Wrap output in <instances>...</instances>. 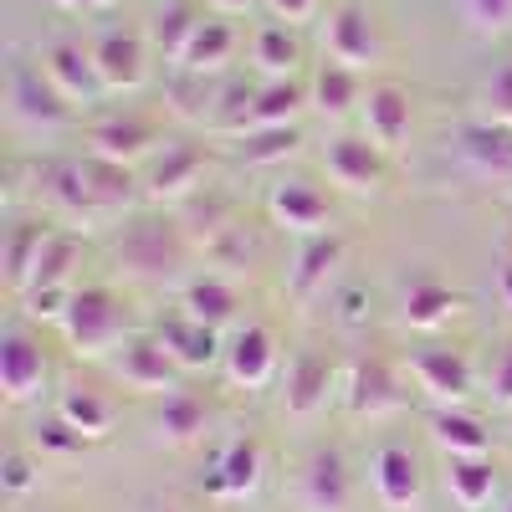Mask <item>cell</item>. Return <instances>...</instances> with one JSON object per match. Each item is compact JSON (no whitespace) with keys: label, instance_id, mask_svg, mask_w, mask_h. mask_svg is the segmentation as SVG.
I'll list each match as a JSON object with an SVG mask.
<instances>
[{"label":"cell","instance_id":"obj_37","mask_svg":"<svg viewBox=\"0 0 512 512\" xmlns=\"http://www.w3.org/2000/svg\"><path fill=\"white\" fill-rule=\"evenodd\" d=\"M41 190H47L67 216H82V210H98L88 195V180H82V164H47L41 169Z\"/></svg>","mask_w":512,"mask_h":512},{"label":"cell","instance_id":"obj_38","mask_svg":"<svg viewBox=\"0 0 512 512\" xmlns=\"http://www.w3.org/2000/svg\"><path fill=\"white\" fill-rule=\"evenodd\" d=\"M297 144H303V128H251V134H241V159L246 164H282L297 154Z\"/></svg>","mask_w":512,"mask_h":512},{"label":"cell","instance_id":"obj_21","mask_svg":"<svg viewBox=\"0 0 512 512\" xmlns=\"http://www.w3.org/2000/svg\"><path fill=\"white\" fill-rule=\"evenodd\" d=\"M205 175V154L195 144H175L154 159V175H149V195L154 200H185Z\"/></svg>","mask_w":512,"mask_h":512},{"label":"cell","instance_id":"obj_17","mask_svg":"<svg viewBox=\"0 0 512 512\" xmlns=\"http://www.w3.org/2000/svg\"><path fill=\"white\" fill-rule=\"evenodd\" d=\"M149 149H154V128L144 118H103L93 134H88V154L113 159V164H128V169H134Z\"/></svg>","mask_w":512,"mask_h":512},{"label":"cell","instance_id":"obj_24","mask_svg":"<svg viewBox=\"0 0 512 512\" xmlns=\"http://www.w3.org/2000/svg\"><path fill=\"white\" fill-rule=\"evenodd\" d=\"M231 52H236V31H231L221 16H205V21L195 26V36H190V47H185V57H180L175 72L210 77V72H221V67L231 62Z\"/></svg>","mask_w":512,"mask_h":512},{"label":"cell","instance_id":"obj_50","mask_svg":"<svg viewBox=\"0 0 512 512\" xmlns=\"http://www.w3.org/2000/svg\"><path fill=\"white\" fill-rule=\"evenodd\" d=\"M497 292H502V303L512 308V262L502 267V277H497Z\"/></svg>","mask_w":512,"mask_h":512},{"label":"cell","instance_id":"obj_46","mask_svg":"<svg viewBox=\"0 0 512 512\" xmlns=\"http://www.w3.org/2000/svg\"><path fill=\"white\" fill-rule=\"evenodd\" d=\"M492 400L512 410V349H502L497 364H492Z\"/></svg>","mask_w":512,"mask_h":512},{"label":"cell","instance_id":"obj_14","mask_svg":"<svg viewBox=\"0 0 512 512\" xmlns=\"http://www.w3.org/2000/svg\"><path fill=\"white\" fill-rule=\"evenodd\" d=\"M364 128H369V139L390 154L410 139V98L395 88V82H379V88H369L364 98Z\"/></svg>","mask_w":512,"mask_h":512},{"label":"cell","instance_id":"obj_41","mask_svg":"<svg viewBox=\"0 0 512 512\" xmlns=\"http://www.w3.org/2000/svg\"><path fill=\"white\" fill-rule=\"evenodd\" d=\"M482 113H487V123L512 128V62L497 67V72L482 82Z\"/></svg>","mask_w":512,"mask_h":512},{"label":"cell","instance_id":"obj_12","mask_svg":"<svg viewBox=\"0 0 512 512\" xmlns=\"http://www.w3.org/2000/svg\"><path fill=\"white\" fill-rule=\"evenodd\" d=\"M256 482H262V446H256V441H231L216 456V466L200 477V487L210 497H231V502L236 497H251Z\"/></svg>","mask_w":512,"mask_h":512},{"label":"cell","instance_id":"obj_15","mask_svg":"<svg viewBox=\"0 0 512 512\" xmlns=\"http://www.w3.org/2000/svg\"><path fill=\"white\" fill-rule=\"evenodd\" d=\"M328 390H333V369H328V359H323V354H297L292 369H287V390H282L287 415L313 420V415L328 405Z\"/></svg>","mask_w":512,"mask_h":512},{"label":"cell","instance_id":"obj_22","mask_svg":"<svg viewBox=\"0 0 512 512\" xmlns=\"http://www.w3.org/2000/svg\"><path fill=\"white\" fill-rule=\"evenodd\" d=\"M344 400H349L354 415H384V410H395V405H400V384H395V374L384 369L379 359H359V364L349 369V390H344Z\"/></svg>","mask_w":512,"mask_h":512},{"label":"cell","instance_id":"obj_51","mask_svg":"<svg viewBox=\"0 0 512 512\" xmlns=\"http://www.w3.org/2000/svg\"><path fill=\"white\" fill-rule=\"evenodd\" d=\"M210 6H216V11H246L251 0H210Z\"/></svg>","mask_w":512,"mask_h":512},{"label":"cell","instance_id":"obj_11","mask_svg":"<svg viewBox=\"0 0 512 512\" xmlns=\"http://www.w3.org/2000/svg\"><path fill=\"white\" fill-rule=\"evenodd\" d=\"M369 482H374L379 502L395 507V512H410L420 502V466L405 446H379L374 461H369Z\"/></svg>","mask_w":512,"mask_h":512},{"label":"cell","instance_id":"obj_16","mask_svg":"<svg viewBox=\"0 0 512 512\" xmlns=\"http://www.w3.org/2000/svg\"><path fill=\"white\" fill-rule=\"evenodd\" d=\"M159 344L169 349V359H175L180 369H205V364H216V359L226 354L221 338H216V328H205V323H195V318H185V313L164 318Z\"/></svg>","mask_w":512,"mask_h":512},{"label":"cell","instance_id":"obj_33","mask_svg":"<svg viewBox=\"0 0 512 512\" xmlns=\"http://www.w3.org/2000/svg\"><path fill=\"white\" fill-rule=\"evenodd\" d=\"M354 103H359V72L338 67V62H323L318 77H313V108H323L328 118H344Z\"/></svg>","mask_w":512,"mask_h":512},{"label":"cell","instance_id":"obj_5","mask_svg":"<svg viewBox=\"0 0 512 512\" xmlns=\"http://www.w3.org/2000/svg\"><path fill=\"white\" fill-rule=\"evenodd\" d=\"M88 52H93L103 93H134L144 82V41L134 31H103Z\"/></svg>","mask_w":512,"mask_h":512},{"label":"cell","instance_id":"obj_36","mask_svg":"<svg viewBox=\"0 0 512 512\" xmlns=\"http://www.w3.org/2000/svg\"><path fill=\"white\" fill-rule=\"evenodd\" d=\"M297 62H303V47H297V36L287 26H262V31H256V67H262L272 82L292 77Z\"/></svg>","mask_w":512,"mask_h":512},{"label":"cell","instance_id":"obj_43","mask_svg":"<svg viewBox=\"0 0 512 512\" xmlns=\"http://www.w3.org/2000/svg\"><path fill=\"white\" fill-rule=\"evenodd\" d=\"M36 446H41V451H52V456H77L82 446H88V436L72 431L62 415H52V420H41V425H36Z\"/></svg>","mask_w":512,"mask_h":512},{"label":"cell","instance_id":"obj_7","mask_svg":"<svg viewBox=\"0 0 512 512\" xmlns=\"http://www.w3.org/2000/svg\"><path fill=\"white\" fill-rule=\"evenodd\" d=\"M297 492H303V507L308 512H349V466L338 451H313L303 461V477H297Z\"/></svg>","mask_w":512,"mask_h":512},{"label":"cell","instance_id":"obj_9","mask_svg":"<svg viewBox=\"0 0 512 512\" xmlns=\"http://www.w3.org/2000/svg\"><path fill=\"white\" fill-rule=\"evenodd\" d=\"M323 164H328V175H333L338 185H344V190H354V195H364V190L384 185V149H379L374 139L338 134V139L328 144Z\"/></svg>","mask_w":512,"mask_h":512},{"label":"cell","instance_id":"obj_10","mask_svg":"<svg viewBox=\"0 0 512 512\" xmlns=\"http://www.w3.org/2000/svg\"><path fill=\"white\" fill-rule=\"evenodd\" d=\"M41 72L52 77V88L67 98V103H93L103 93L98 82V67H93V52H82L77 41H52L41 52Z\"/></svg>","mask_w":512,"mask_h":512},{"label":"cell","instance_id":"obj_49","mask_svg":"<svg viewBox=\"0 0 512 512\" xmlns=\"http://www.w3.org/2000/svg\"><path fill=\"white\" fill-rule=\"evenodd\" d=\"M52 6H62V11H108L113 0H52Z\"/></svg>","mask_w":512,"mask_h":512},{"label":"cell","instance_id":"obj_35","mask_svg":"<svg viewBox=\"0 0 512 512\" xmlns=\"http://www.w3.org/2000/svg\"><path fill=\"white\" fill-rule=\"evenodd\" d=\"M47 226H36V221H21L16 231H11V241H6V282L11 287H21L26 292V282H31V272H36V256H41V246H47Z\"/></svg>","mask_w":512,"mask_h":512},{"label":"cell","instance_id":"obj_6","mask_svg":"<svg viewBox=\"0 0 512 512\" xmlns=\"http://www.w3.org/2000/svg\"><path fill=\"white\" fill-rule=\"evenodd\" d=\"M11 108H16V118L31 123V128H57V123H67V113H72V103L52 88V77L36 72V67H26V62L11 67Z\"/></svg>","mask_w":512,"mask_h":512},{"label":"cell","instance_id":"obj_3","mask_svg":"<svg viewBox=\"0 0 512 512\" xmlns=\"http://www.w3.org/2000/svg\"><path fill=\"white\" fill-rule=\"evenodd\" d=\"M113 369L123 374L128 390H139V395H175V374L180 364L169 359V349L159 344V338H128V344L118 349Z\"/></svg>","mask_w":512,"mask_h":512},{"label":"cell","instance_id":"obj_1","mask_svg":"<svg viewBox=\"0 0 512 512\" xmlns=\"http://www.w3.org/2000/svg\"><path fill=\"white\" fill-rule=\"evenodd\" d=\"M67 328V344L82 359H98L108 349H118V333H123V313H118V297L108 287H82L72 292V308L62 318Z\"/></svg>","mask_w":512,"mask_h":512},{"label":"cell","instance_id":"obj_47","mask_svg":"<svg viewBox=\"0 0 512 512\" xmlns=\"http://www.w3.org/2000/svg\"><path fill=\"white\" fill-rule=\"evenodd\" d=\"M267 6H272V16H277V21H287V26H292V21H308V16L318 11V0H267Z\"/></svg>","mask_w":512,"mask_h":512},{"label":"cell","instance_id":"obj_28","mask_svg":"<svg viewBox=\"0 0 512 512\" xmlns=\"http://www.w3.org/2000/svg\"><path fill=\"white\" fill-rule=\"evenodd\" d=\"M200 21H205V16H195L190 0H169V6L154 16V26H149L154 52H159L164 62H175V67H180V57H185V47H190V36H195Z\"/></svg>","mask_w":512,"mask_h":512},{"label":"cell","instance_id":"obj_25","mask_svg":"<svg viewBox=\"0 0 512 512\" xmlns=\"http://www.w3.org/2000/svg\"><path fill=\"white\" fill-rule=\"evenodd\" d=\"M446 492L461 512H477L497 492V472L487 456H446Z\"/></svg>","mask_w":512,"mask_h":512},{"label":"cell","instance_id":"obj_44","mask_svg":"<svg viewBox=\"0 0 512 512\" xmlns=\"http://www.w3.org/2000/svg\"><path fill=\"white\" fill-rule=\"evenodd\" d=\"M31 487H36V466H31L21 451L0 456V492H6V497H26Z\"/></svg>","mask_w":512,"mask_h":512},{"label":"cell","instance_id":"obj_34","mask_svg":"<svg viewBox=\"0 0 512 512\" xmlns=\"http://www.w3.org/2000/svg\"><path fill=\"white\" fill-rule=\"evenodd\" d=\"M200 431H205V405H200L195 395H185V390L164 395V405H159V436H164L169 446H185V441H195Z\"/></svg>","mask_w":512,"mask_h":512},{"label":"cell","instance_id":"obj_39","mask_svg":"<svg viewBox=\"0 0 512 512\" xmlns=\"http://www.w3.org/2000/svg\"><path fill=\"white\" fill-rule=\"evenodd\" d=\"M72 262H77V241H72V236H62V231H52V236H47V246H41V256H36V272H31L26 292H31V287H67Z\"/></svg>","mask_w":512,"mask_h":512},{"label":"cell","instance_id":"obj_45","mask_svg":"<svg viewBox=\"0 0 512 512\" xmlns=\"http://www.w3.org/2000/svg\"><path fill=\"white\" fill-rule=\"evenodd\" d=\"M466 16L477 21V31H507L512 26V0H466Z\"/></svg>","mask_w":512,"mask_h":512},{"label":"cell","instance_id":"obj_52","mask_svg":"<svg viewBox=\"0 0 512 512\" xmlns=\"http://www.w3.org/2000/svg\"><path fill=\"white\" fill-rule=\"evenodd\" d=\"M502 512H512V502H507V507H502Z\"/></svg>","mask_w":512,"mask_h":512},{"label":"cell","instance_id":"obj_4","mask_svg":"<svg viewBox=\"0 0 512 512\" xmlns=\"http://www.w3.org/2000/svg\"><path fill=\"white\" fill-rule=\"evenodd\" d=\"M410 374L441 410H461V400L472 395V364H466L456 349H420L410 359Z\"/></svg>","mask_w":512,"mask_h":512},{"label":"cell","instance_id":"obj_23","mask_svg":"<svg viewBox=\"0 0 512 512\" xmlns=\"http://www.w3.org/2000/svg\"><path fill=\"white\" fill-rule=\"evenodd\" d=\"M461 154L472 159L482 175H492V180H507L512 175V128H502V123H466L461 128Z\"/></svg>","mask_w":512,"mask_h":512},{"label":"cell","instance_id":"obj_8","mask_svg":"<svg viewBox=\"0 0 512 512\" xmlns=\"http://www.w3.org/2000/svg\"><path fill=\"white\" fill-rule=\"evenodd\" d=\"M323 41H328V57L338 67H349V72H359V67H369L379 57V36H374V21H369L364 6H338L328 16Z\"/></svg>","mask_w":512,"mask_h":512},{"label":"cell","instance_id":"obj_42","mask_svg":"<svg viewBox=\"0 0 512 512\" xmlns=\"http://www.w3.org/2000/svg\"><path fill=\"white\" fill-rule=\"evenodd\" d=\"M21 297H26V318H36V323H62L72 308V287H31Z\"/></svg>","mask_w":512,"mask_h":512},{"label":"cell","instance_id":"obj_2","mask_svg":"<svg viewBox=\"0 0 512 512\" xmlns=\"http://www.w3.org/2000/svg\"><path fill=\"white\" fill-rule=\"evenodd\" d=\"M0 390H6L11 405H26L47 390V354L21 328L0 333Z\"/></svg>","mask_w":512,"mask_h":512},{"label":"cell","instance_id":"obj_26","mask_svg":"<svg viewBox=\"0 0 512 512\" xmlns=\"http://www.w3.org/2000/svg\"><path fill=\"white\" fill-rule=\"evenodd\" d=\"M431 441L446 456H487V446H492L487 425L477 415H466V410H436L431 415Z\"/></svg>","mask_w":512,"mask_h":512},{"label":"cell","instance_id":"obj_20","mask_svg":"<svg viewBox=\"0 0 512 512\" xmlns=\"http://www.w3.org/2000/svg\"><path fill=\"white\" fill-rule=\"evenodd\" d=\"M267 210H272V221L277 226H287V231H323L328 226V200L308 185V180H287V185H277L272 190V200H267Z\"/></svg>","mask_w":512,"mask_h":512},{"label":"cell","instance_id":"obj_27","mask_svg":"<svg viewBox=\"0 0 512 512\" xmlns=\"http://www.w3.org/2000/svg\"><path fill=\"white\" fill-rule=\"evenodd\" d=\"M82 180H88V195H93V205L98 210H118V205H134V169L128 164H113V159H98V154H88L82 159Z\"/></svg>","mask_w":512,"mask_h":512},{"label":"cell","instance_id":"obj_32","mask_svg":"<svg viewBox=\"0 0 512 512\" xmlns=\"http://www.w3.org/2000/svg\"><path fill=\"white\" fill-rule=\"evenodd\" d=\"M57 415L72 425V431L88 436V441H103L108 425H113V410H108V400H103L98 390H67V395L57 400Z\"/></svg>","mask_w":512,"mask_h":512},{"label":"cell","instance_id":"obj_31","mask_svg":"<svg viewBox=\"0 0 512 512\" xmlns=\"http://www.w3.org/2000/svg\"><path fill=\"white\" fill-rule=\"evenodd\" d=\"M338 256H344V241H338V236H313L303 246V256H297V267H292V292L297 297H313L318 287H328Z\"/></svg>","mask_w":512,"mask_h":512},{"label":"cell","instance_id":"obj_40","mask_svg":"<svg viewBox=\"0 0 512 512\" xmlns=\"http://www.w3.org/2000/svg\"><path fill=\"white\" fill-rule=\"evenodd\" d=\"M169 98H175V113H180V118H195V123L216 118V103H210L205 77H195V72H175V82H169Z\"/></svg>","mask_w":512,"mask_h":512},{"label":"cell","instance_id":"obj_18","mask_svg":"<svg viewBox=\"0 0 512 512\" xmlns=\"http://www.w3.org/2000/svg\"><path fill=\"white\" fill-rule=\"evenodd\" d=\"M123 251V262L134 267V272H169L180 262V241L175 231H169L164 221H139V226H128V236L118 241Z\"/></svg>","mask_w":512,"mask_h":512},{"label":"cell","instance_id":"obj_30","mask_svg":"<svg viewBox=\"0 0 512 512\" xmlns=\"http://www.w3.org/2000/svg\"><path fill=\"white\" fill-rule=\"evenodd\" d=\"M185 318H195V323H205V328H226L231 323V313H236V292L221 282V277H200V282H190L185 287Z\"/></svg>","mask_w":512,"mask_h":512},{"label":"cell","instance_id":"obj_29","mask_svg":"<svg viewBox=\"0 0 512 512\" xmlns=\"http://www.w3.org/2000/svg\"><path fill=\"white\" fill-rule=\"evenodd\" d=\"M461 313V297L451 292V287H441V282H415L410 292H405V323L410 328H441V323H451Z\"/></svg>","mask_w":512,"mask_h":512},{"label":"cell","instance_id":"obj_48","mask_svg":"<svg viewBox=\"0 0 512 512\" xmlns=\"http://www.w3.org/2000/svg\"><path fill=\"white\" fill-rule=\"evenodd\" d=\"M364 303H369V297H364L359 287H349L344 297H338V318H344V323H359V318H364Z\"/></svg>","mask_w":512,"mask_h":512},{"label":"cell","instance_id":"obj_13","mask_svg":"<svg viewBox=\"0 0 512 512\" xmlns=\"http://www.w3.org/2000/svg\"><path fill=\"white\" fill-rule=\"evenodd\" d=\"M226 374L236 384H246V390H256V384H267L277 374V338L262 328V323H251L231 338V349H226Z\"/></svg>","mask_w":512,"mask_h":512},{"label":"cell","instance_id":"obj_19","mask_svg":"<svg viewBox=\"0 0 512 512\" xmlns=\"http://www.w3.org/2000/svg\"><path fill=\"white\" fill-rule=\"evenodd\" d=\"M313 103V88H303L297 77H277V82H262L251 98V128H292L297 113ZM246 128V134H251Z\"/></svg>","mask_w":512,"mask_h":512}]
</instances>
